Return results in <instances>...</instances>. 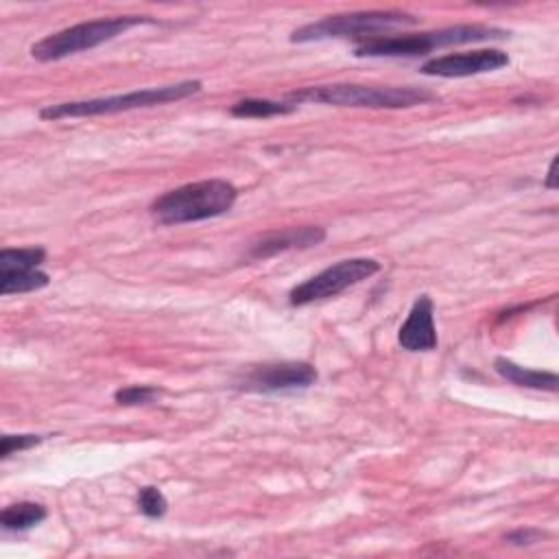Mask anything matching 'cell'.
I'll return each mask as SVG.
<instances>
[{
    "mask_svg": "<svg viewBox=\"0 0 559 559\" xmlns=\"http://www.w3.org/2000/svg\"><path fill=\"white\" fill-rule=\"evenodd\" d=\"M325 238V229L323 227H286L280 231H269L264 236H260L255 242H251V258H269L275 255L280 251H288V249H306L312 245H319Z\"/></svg>",
    "mask_w": 559,
    "mask_h": 559,
    "instance_id": "obj_11",
    "label": "cell"
},
{
    "mask_svg": "<svg viewBox=\"0 0 559 559\" xmlns=\"http://www.w3.org/2000/svg\"><path fill=\"white\" fill-rule=\"evenodd\" d=\"M509 33L496 26L485 24H459L428 33L415 35H397V37H367L362 39L354 55L356 57H419L428 55L435 48L469 44V41H485V39H502Z\"/></svg>",
    "mask_w": 559,
    "mask_h": 559,
    "instance_id": "obj_3",
    "label": "cell"
},
{
    "mask_svg": "<svg viewBox=\"0 0 559 559\" xmlns=\"http://www.w3.org/2000/svg\"><path fill=\"white\" fill-rule=\"evenodd\" d=\"M138 507L146 518H162L168 509V502L157 487H142L138 491Z\"/></svg>",
    "mask_w": 559,
    "mask_h": 559,
    "instance_id": "obj_17",
    "label": "cell"
},
{
    "mask_svg": "<svg viewBox=\"0 0 559 559\" xmlns=\"http://www.w3.org/2000/svg\"><path fill=\"white\" fill-rule=\"evenodd\" d=\"M162 391L157 386H148V384H133L127 389L116 391V402L124 404V406H135V404H146L153 397H157Z\"/></svg>",
    "mask_w": 559,
    "mask_h": 559,
    "instance_id": "obj_18",
    "label": "cell"
},
{
    "mask_svg": "<svg viewBox=\"0 0 559 559\" xmlns=\"http://www.w3.org/2000/svg\"><path fill=\"white\" fill-rule=\"evenodd\" d=\"M46 258L41 247H22V249H2L0 251V271L13 269H37Z\"/></svg>",
    "mask_w": 559,
    "mask_h": 559,
    "instance_id": "obj_16",
    "label": "cell"
},
{
    "mask_svg": "<svg viewBox=\"0 0 559 559\" xmlns=\"http://www.w3.org/2000/svg\"><path fill=\"white\" fill-rule=\"evenodd\" d=\"M378 271H380V262L373 260V258L341 260V262L323 269L321 273L308 277L299 286H295L288 293V301L293 306H306V304H312V301H319V299L336 297L345 288L376 275Z\"/></svg>",
    "mask_w": 559,
    "mask_h": 559,
    "instance_id": "obj_7",
    "label": "cell"
},
{
    "mask_svg": "<svg viewBox=\"0 0 559 559\" xmlns=\"http://www.w3.org/2000/svg\"><path fill=\"white\" fill-rule=\"evenodd\" d=\"M493 369L509 382L526 389H539V391H557L559 389V378L552 371H537V369H526L509 358H496Z\"/></svg>",
    "mask_w": 559,
    "mask_h": 559,
    "instance_id": "obj_12",
    "label": "cell"
},
{
    "mask_svg": "<svg viewBox=\"0 0 559 559\" xmlns=\"http://www.w3.org/2000/svg\"><path fill=\"white\" fill-rule=\"evenodd\" d=\"M46 518V509L37 502H15L0 513V524L4 531H26Z\"/></svg>",
    "mask_w": 559,
    "mask_h": 559,
    "instance_id": "obj_13",
    "label": "cell"
},
{
    "mask_svg": "<svg viewBox=\"0 0 559 559\" xmlns=\"http://www.w3.org/2000/svg\"><path fill=\"white\" fill-rule=\"evenodd\" d=\"M238 190L225 179H203L168 190L153 201L151 214L162 225H181L214 218L231 210Z\"/></svg>",
    "mask_w": 559,
    "mask_h": 559,
    "instance_id": "obj_1",
    "label": "cell"
},
{
    "mask_svg": "<svg viewBox=\"0 0 559 559\" xmlns=\"http://www.w3.org/2000/svg\"><path fill=\"white\" fill-rule=\"evenodd\" d=\"M39 441H41L39 435H4L0 439V456L7 459L13 452H22V450H28V448L37 445Z\"/></svg>",
    "mask_w": 559,
    "mask_h": 559,
    "instance_id": "obj_19",
    "label": "cell"
},
{
    "mask_svg": "<svg viewBox=\"0 0 559 559\" xmlns=\"http://www.w3.org/2000/svg\"><path fill=\"white\" fill-rule=\"evenodd\" d=\"M146 22H151V20L140 17V15H116V17L81 22V24L68 26L63 31H57V33L39 39L37 44L31 46V55L37 61H57V59L76 55L81 50L96 48V46L122 35L124 31H129L138 24H146Z\"/></svg>",
    "mask_w": 559,
    "mask_h": 559,
    "instance_id": "obj_5",
    "label": "cell"
},
{
    "mask_svg": "<svg viewBox=\"0 0 559 559\" xmlns=\"http://www.w3.org/2000/svg\"><path fill=\"white\" fill-rule=\"evenodd\" d=\"M48 284V275L39 269H13V271H0V293L13 295V293H28L39 290Z\"/></svg>",
    "mask_w": 559,
    "mask_h": 559,
    "instance_id": "obj_14",
    "label": "cell"
},
{
    "mask_svg": "<svg viewBox=\"0 0 559 559\" xmlns=\"http://www.w3.org/2000/svg\"><path fill=\"white\" fill-rule=\"evenodd\" d=\"M417 22L419 17L406 11H356V13H343V15H328L319 22H310L293 31L290 41L304 44V41H319V39H332V37L367 39V35H376V33L400 28V26H413Z\"/></svg>",
    "mask_w": 559,
    "mask_h": 559,
    "instance_id": "obj_6",
    "label": "cell"
},
{
    "mask_svg": "<svg viewBox=\"0 0 559 559\" xmlns=\"http://www.w3.org/2000/svg\"><path fill=\"white\" fill-rule=\"evenodd\" d=\"M555 166H557V159H552L550 162V166H548V177H546V188H555L557 183H555Z\"/></svg>",
    "mask_w": 559,
    "mask_h": 559,
    "instance_id": "obj_21",
    "label": "cell"
},
{
    "mask_svg": "<svg viewBox=\"0 0 559 559\" xmlns=\"http://www.w3.org/2000/svg\"><path fill=\"white\" fill-rule=\"evenodd\" d=\"M397 341L408 352H430L437 347L432 299L428 295L415 299L406 321L400 325Z\"/></svg>",
    "mask_w": 559,
    "mask_h": 559,
    "instance_id": "obj_10",
    "label": "cell"
},
{
    "mask_svg": "<svg viewBox=\"0 0 559 559\" xmlns=\"http://www.w3.org/2000/svg\"><path fill=\"white\" fill-rule=\"evenodd\" d=\"M229 111L236 118H271V116H282V114L295 111V105L266 100V98H245V100L234 103Z\"/></svg>",
    "mask_w": 559,
    "mask_h": 559,
    "instance_id": "obj_15",
    "label": "cell"
},
{
    "mask_svg": "<svg viewBox=\"0 0 559 559\" xmlns=\"http://www.w3.org/2000/svg\"><path fill=\"white\" fill-rule=\"evenodd\" d=\"M509 66V55L498 48H480L467 52H450L443 57H435L421 66V72L428 76H472L483 72H493Z\"/></svg>",
    "mask_w": 559,
    "mask_h": 559,
    "instance_id": "obj_9",
    "label": "cell"
},
{
    "mask_svg": "<svg viewBox=\"0 0 559 559\" xmlns=\"http://www.w3.org/2000/svg\"><path fill=\"white\" fill-rule=\"evenodd\" d=\"M314 380L317 369L308 362H266L247 371L238 386L255 393H280L306 389L314 384Z\"/></svg>",
    "mask_w": 559,
    "mask_h": 559,
    "instance_id": "obj_8",
    "label": "cell"
},
{
    "mask_svg": "<svg viewBox=\"0 0 559 559\" xmlns=\"http://www.w3.org/2000/svg\"><path fill=\"white\" fill-rule=\"evenodd\" d=\"M539 537H544L542 531H535V528H520V531H513L509 533L504 539L509 544H518V546H524V544H533V542H539Z\"/></svg>",
    "mask_w": 559,
    "mask_h": 559,
    "instance_id": "obj_20",
    "label": "cell"
},
{
    "mask_svg": "<svg viewBox=\"0 0 559 559\" xmlns=\"http://www.w3.org/2000/svg\"><path fill=\"white\" fill-rule=\"evenodd\" d=\"M290 100H308L338 107H369V109H400L421 105L435 98L432 92L424 87H395V85H358V83H332V85H310L288 94Z\"/></svg>",
    "mask_w": 559,
    "mask_h": 559,
    "instance_id": "obj_2",
    "label": "cell"
},
{
    "mask_svg": "<svg viewBox=\"0 0 559 559\" xmlns=\"http://www.w3.org/2000/svg\"><path fill=\"white\" fill-rule=\"evenodd\" d=\"M201 90V81H181L170 83L162 87H146L135 90L118 96H103V98H90V100H72V103H59L48 105L39 111L44 120H59V118H81V116H100V114H118L129 111L138 107H153L170 100H181Z\"/></svg>",
    "mask_w": 559,
    "mask_h": 559,
    "instance_id": "obj_4",
    "label": "cell"
}]
</instances>
